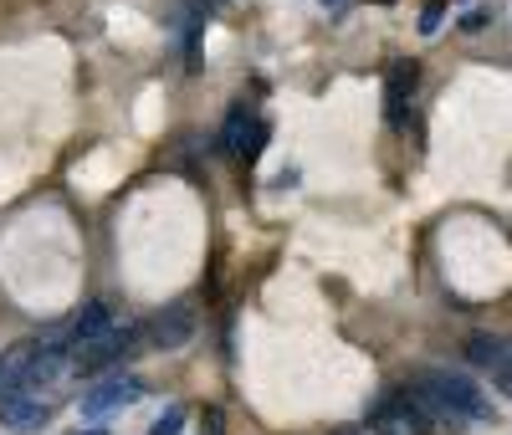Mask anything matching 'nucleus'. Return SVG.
Instances as JSON below:
<instances>
[{
    "mask_svg": "<svg viewBox=\"0 0 512 435\" xmlns=\"http://www.w3.org/2000/svg\"><path fill=\"white\" fill-rule=\"evenodd\" d=\"M415 395L431 410L436 430H466V425H497V405L487 400V389L472 384L466 374L451 369H420L415 374Z\"/></svg>",
    "mask_w": 512,
    "mask_h": 435,
    "instance_id": "obj_1",
    "label": "nucleus"
},
{
    "mask_svg": "<svg viewBox=\"0 0 512 435\" xmlns=\"http://www.w3.org/2000/svg\"><path fill=\"white\" fill-rule=\"evenodd\" d=\"M134 338H139V328H108V333H98L93 343H82V348H72V359H67V369L77 374V379H88V374H103L113 359H123L128 348H134Z\"/></svg>",
    "mask_w": 512,
    "mask_h": 435,
    "instance_id": "obj_2",
    "label": "nucleus"
},
{
    "mask_svg": "<svg viewBox=\"0 0 512 435\" xmlns=\"http://www.w3.org/2000/svg\"><path fill=\"white\" fill-rule=\"evenodd\" d=\"M139 338H149V348H159V354H175V348H185L195 338V313L185 308V302H169L164 313L139 323Z\"/></svg>",
    "mask_w": 512,
    "mask_h": 435,
    "instance_id": "obj_3",
    "label": "nucleus"
},
{
    "mask_svg": "<svg viewBox=\"0 0 512 435\" xmlns=\"http://www.w3.org/2000/svg\"><path fill=\"white\" fill-rule=\"evenodd\" d=\"M139 400H144V379H134V374H108L103 384H93L88 395H82V415L103 420V415L128 410V405H139Z\"/></svg>",
    "mask_w": 512,
    "mask_h": 435,
    "instance_id": "obj_4",
    "label": "nucleus"
},
{
    "mask_svg": "<svg viewBox=\"0 0 512 435\" xmlns=\"http://www.w3.org/2000/svg\"><path fill=\"white\" fill-rule=\"evenodd\" d=\"M47 420H52V405L41 400V395H26V400H6V405H0V425H11L16 435H36Z\"/></svg>",
    "mask_w": 512,
    "mask_h": 435,
    "instance_id": "obj_5",
    "label": "nucleus"
},
{
    "mask_svg": "<svg viewBox=\"0 0 512 435\" xmlns=\"http://www.w3.org/2000/svg\"><path fill=\"white\" fill-rule=\"evenodd\" d=\"M410 93H415V62H395L390 77H384V113H390V123H405Z\"/></svg>",
    "mask_w": 512,
    "mask_h": 435,
    "instance_id": "obj_6",
    "label": "nucleus"
},
{
    "mask_svg": "<svg viewBox=\"0 0 512 435\" xmlns=\"http://www.w3.org/2000/svg\"><path fill=\"white\" fill-rule=\"evenodd\" d=\"M507 354H512V343H507V338H497V333H472V338H466V359H472L482 374H492Z\"/></svg>",
    "mask_w": 512,
    "mask_h": 435,
    "instance_id": "obj_7",
    "label": "nucleus"
},
{
    "mask_svg": "<svg viewBox=\"0 0 512 435\" xmlns=\"http://www.w3.org/2000/svg\"><path fill=\"white\" fill-rule=\"evenodd\" d=\"M267 144H272V123H267V118H251V123L241 128V139L231 144V154H236L241 164H256V159L267 154Z\"/></svg>",
    "mask_w": 512,
    "mask_h": 435,
    "instance_id": "obj_8",
    "label": "nucleus"
},
{
    "mask_svg": "<svg viewBox=\"0 0 512 435\" xmlns=\"http://www.w3.org/2000/svg\"><path fill=\"white\" fill-rule=\"evenodd\" d=\"M180 430H185V410H164V415L154 420L149 435H180Z\"/></svg>",
    "mask_w": 512,
    "mask_h": 435,
    "instance_id": "obj_9",
    "label": "nucleus"
},
{
    "mask_svg": "<svg viewBox=\"0 0 512 435\" xmlns=\"http://www.w3.org/2000/svg\"><path fill=\"white\" fill-rule=\"evenodd\" d=\"M441 16H446V0H431V6H425V16H420V31H436Z\"/></svg>",
    "mask_w": 512,
    "mask_h": 435,
    "instance_id": "obj_10",
    "label": "nucleus"
},
{
    "mask_svg": "<svg viewBox=\"0 0 512 435\" xmlns=\"http://www.w3.org/2000/svg\"><path fill=\"white\" fill-rule=\"evenodd\" d=\"M200 430H205V435H226V425H221V410H216V405L205 410V425H200Z\"/></svg>",
    "mask_w": 512,
    "mask_h": 435,
    "instance_id": "obj_11",
    "label": "nucleus"
},
{
    "mask_svg": "<svg viewBox=\"0 0 512 435\" xmlns=\"http://www.w3.org/2000/svg\"><path fill=\"white\" fill-rule=\"evenodd\" d=\"M487 21H492V11H466V21H461V26H466V31H482Z\"/></svg>",
    "mask_w": 512,
    "mask_h": 435,
    "instance_id": "obj_12",
    "label": "nucleus"
},
{
    "mask_svg": "<svg viewBox=\"0 0 512 435\" xmlns=\"http://www.w3.org/2000/svg\"><path fill=\"white\" fill-rule=\"evenodd\" d=\"M88 435H108V430H88Z\"/></svg>",
    "mask_w": 512,
    "mask_h": 435,
    "instance_id": "obj_13",
    "label": "nucleus"
},
{
    "mask_svg": "<svg viewBox=\"0 0 512 435\" xmlns=\"http://www.w3.org/2000/svg\"><path fill=\"white\" fill-rule=\"evenodd\" d=\"M323 6H338V0H323Z\"/></svg>",
    "mask_w": 512,
    "mask_h": 435,
    "instance_id": "obj_14",
    "label": "nucleus"
},
{
    "mask_svg": "<svg viewBox=\"0 0 512 435\" xmlns=\"http://www.w3.org/2000/svg\"><path fill=\"white\" fill-rule=\"evenodd\" d=\"M379 6H390V0H379Z\"/></svg>",
    "mask_w": 512,
    "mask_h": 435,
    "instance_id": "obj_15",
    "label": "nucleus"
}]
</instances>
